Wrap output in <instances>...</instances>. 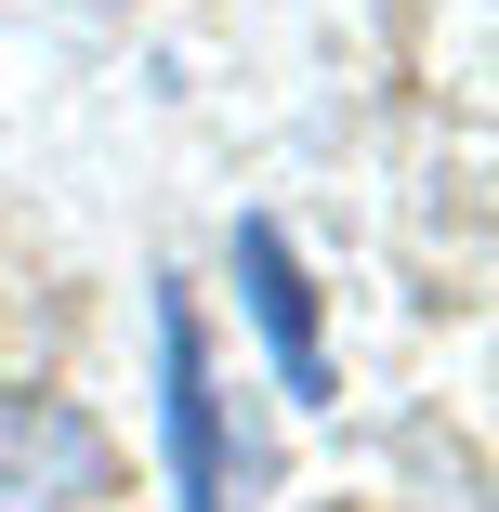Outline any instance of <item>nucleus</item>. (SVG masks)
Returning a JSON list of instances; mask_svg holds the SVG:
<instances>
[{
    "mask_svg": "<svg viewBox=\"0 0 499 512\" xmlns=\"http://www.w3.org/2000/svg\"><path fill=\"white\" fill-rule=\"evenodd\" d=\"M158 421H171V499L224 512V394H211V342H197V302L158 276Z\"/></svg>",
    "mask_w": 499,
    "mask_h": 512,
    "instance_id": "2",
    "label": "nucleus"
},
{
    "mask_svg": "<svg viewBox=\"0 0 499 512\" xmlns=\"http://www.w3.org/2000/svg\"><path fill=\"white\" fill-rule=\"evenodd\" d=\"M106 473H119V447L92 434V407L0 394V512H92Z\"/></svg>",
    "mask_w": 499,
    "mask_h": 512,
    "instance_id": "1",
    "label": "nucleus"
},
{
    "mask_svg": "<svg viewBox=\"0 0 499 512\" xmlns=\"http://www.w3.org/2000/svg\"><path fill=\"white\" fill-rule=\"evenodd\" d=\"M237 276H250V316H263V355H276V381L303 394V407H329V342H316V276H303V250H289L263 211L237 224Z\"/></svg>",
    "mask_w": 499,
    "mask_h": 512,
    "instance_id": "3",
    "label": "nucleus"
}]
</instances>
